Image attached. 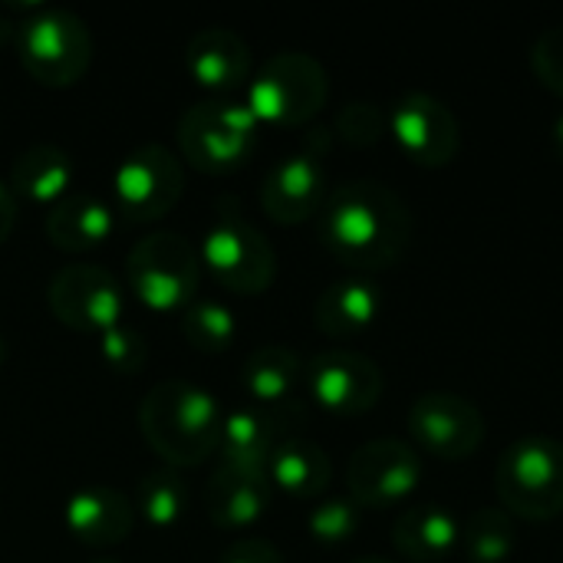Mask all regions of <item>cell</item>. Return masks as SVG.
Returning a JSON list of instances; mask_svg holds the SVG:
<instances>
[{"label":"cell","mask_w":563,"mask_h":563,"mask_svg":"<svg viewBox=\"0 0 563 563\" xmlns=\"http://www.w3.org/2000/svg\"><path fill=\"white\" fill-rule=\"evenodd\" d=\"M181 333L198 353H228L238 340V317L221 300H195L181 313Z\"/></svg>","instance_id":"cell-28"},{"label":"cell","mask_w":563,"mask_h":563,"mask_svg":"<svg viewBox=\"0 0 563 563\" xmlns=\"http://www.w3.org/2000/svg\"><path fill=\"white\" fill-rule=\"evenodd\" d=\"M218 563H284L280 551L271 544V541H261V538H247V541H238L231 544L221 561Z\"/></svg>","instance_id":"cell-33"},{"label":"cell","mask_w":563,"mask_h":563,"mask_svg":"<svg viewBox=\"0 0 563 563\" xmlns=\"http://www.w3.org/2000/svg\"><path fill=\"white\" fill-rule=\"evenodd\" d=\"M422 482V459L412 442L373 439L350 455L346 488L360 508H393L409 501Z\"/></svg>","instance_id":"cell-13"},{"label":"cell","mask_w":563,"mask_h":563,"mask_svg":"<svg viewBox=\"0 0 563 563\" xmlns=\"http://www.w3.org/2000/svg\"><path fill=\"white\" fill-rule=\"evenodd\" d=\"M129 294L152 313H185L198 300L201 254L175 231L145 234L125 257Z\"/></svg>","instance_id":"cell-4"},{"label":"cell","mask_w":563,"mask_h":563,"mask_svg":"<svg viewBox=\"0 0 563 563\" xmlns=\"http://www.w3.org/2000/svg\"><path fill=\"white\" fill-rule=\"evenodd\" d=\"M267 478H271V488H277L280 495L294 501H317L330 488L333 462L317 442L290 435L274 449L267 462Z\"/></svg>","instance_id":"cell-23"},{"label":"cell","mask_w":563,"mask_h":563,"mask_svg":"<svg viewBox=\"0 0 563 563\" xmlns=\"http://www.w3.org/2000/svg\"><path fill=\"white\" fill-rule=\"evenodd\" d=\"M330 99V76L320 59L300 49L274 53L247 82L244 106L261 125H307Z\"/></svg>","instance_id":"cell-6"},{"label":"cell","mask_w":563,"mask_h":563,"mask_svg":"<svg viewBox=\"0 0 563 563\" xmlns=\"http://www.w3.org/2000/svg\"><path fill=\"white\" fill-rule=\"evenodd\" d=\"M178 152L181 158L208 175H224L241 168L261 139V122L244 102L211 99L191 106L178 119Z\"/></svg>","instance_id":"cell-7"},{"label":"cell","mask_w":563,"mask_h":563,"mask_svg":"<svg viewBox=\"0 0 563 563\" xmlns=\"http://www.w3.org/2000/svg\"><path fill=\"white\" fill-rule=\"evenodd\" d=\"M96 350H99V360L119 373V376H135L142 373L145 360H148V343L145 336L129 327V323H119L112 330H106L102 336H96Z\"/></svg>","instance_id":"cell-30"},{"label":"cell","mask_w":563,"mask_h":563,"mask_svg":"<svg viewBox=\"0 0 563 563\" xmlns=\"http://www.w3.org/2000/svg\"><path fill=\"white\" fill-rule=\"evenodd\" d=\"M185 69L201 89L228 96L251 82V46L234 30L208 26L188 40Z\"/></svg>","instance_id":"cell-18"},{"label":"cell","mask_w":563,"mask_h":563,"mask_svg":"<svg viewBox=\"0 0 563 563\" xmlns=\"http://www.w3.org/2000/svg\"><path fill=\"white\" fill-rule=\"evenodd\" d=\"M383 317V294L373 280L350 277L320 290L313 303V323L330 340H350L366 333Z\"/></svg>","instance_id":"cell-21"},{"label":"cell","mask_w":563,"mask_h":563,"mask_svg":"<svg viewBox=\"0 0 563 563\" xmlns=\"http://www.w3.org/2000/svg\"><path fill=\"white\" fill-rule=\"evenodd\" d=\"M185 191L181 158L158 142L132 148L112 175V208L125 224L162 221Z\"/></svg>","instance_id":"cell-9"},{"label":"cell","mask_w":563,"mask_h":563,"mask_svg":"<svg viewBox=\"0 0 563 563\" xmlns=\"http://www.w3.org/2000/svg\"><path fill=\"white\" fill-rule=\"evenodd\" d=\"M135 515L155 528V531H172L181 525V518L188 515V482L178 468H155L145 472L135 485V498H132Z\"/></svg>","instance_id":"cell-26"},{"label":"cell","mask_w":563,"mask_h":563,"mask_svg":"<svg viewBox=\"0 0 563 563\" xmlns=\"http://www.w3.org/2000/svg\"><path fill=\"white\" fill-rule=\"evenodd\" d=\"M271 495L274 488L267 472L234 468L218 462L205 492V508L218 531H247L261 525L264 515L271 511Z\"/></svg>","instance_id":"cell-17"},{"label":"cell","mask_w":563,"mask_h":563,"mask_svg":"<svg viewBox=\"0 0 563 563\" xmlns=\"http://www.w3.org/2000/svg\"><path fill=\"white\" fill-rule=\"evenodd\" d=\"M303 383V363L287 346H257L241 366V386L261 409H280L294 402V393Z\"/></svg>","instance_id":"cell-25"},{"label":"cell","mask_w":563,"mask_h":563,"mask_svg":"<svg viewBox=\"0 0 563 563\" xmlns=\"http://www.w3.org/2000/svg\"><path fill=\"white\" fill-rule=\"evenodd\" d=\"M46 303L66 330L86 336H102L106 330L125 323L129 313L125 287L99 264L63 267L46 287Z\"/></svg>","instance_id":"cell-11"},{"label":"cell","mask_w":563,"mask_h":563,"mask_svg":"<svg viewBox=\"0 0 563 563\" xmlns=\"http://www.w3.org/2000/svg\"><path fill=\"white\" fill-rule=\"evenodd\" d=\"M76 162L59 145H30L10 165V191L36 208H53L73 195Z\"/></svg>","instance_id":"cell-22"},{"label":"cell","mask_w":563,"mask_h":563,"mask_svg":"<svg viewBox=\"0 0 563 563\" xmlns=\"http://www.w3.org/2000/svg\"><path fill=\"white\" fill-rule=\"evenodd\" d=\"M327 152H330V132L317 129L297 152L271 165L261 185V208L271 221L294 228L323 211L330 198Z\"/></svg>","instance_id":"cell-10"},{"label":"cell","mask_w":563,"mask_h":563,"mask_svg":"<svg viewBox=\"0 0 563 563\" xmlns=\"http://www.w3.org/2000/svg\"><path fill=\"white\" fill-rule=\"evenodd\" d=\"M0 366H3V336H0Z\"/></svg>","instance_id":"cell-38"},{"label":"cell","mask_w":563,"mask_h":563,"mask_svg":"<svg viewBox=\"0 0 563 563\" xmlns=\"http://www.w3.org/2000/svg\"><path fill=\"white\" fill-rule=\"evenodd\" d=\"M201 267L231 294L257 297L277 277V254L271 241L241 214L234 198H221L201 238Z\"/></svg>","instance_id":"cell-3"},{"label":"cell","mask_w":563,"mask_h":563,"mask_svg":"<svg viewBox=\"0 0 563 563\" xmlns=\"http://www.w3.org/2000/svg\"><path fill=\"white\" fill-rule=\"evenodd\" d=\"M221 406L214 393L165 379L152 386L139 406V432L145 445L168 465V468H198L221 445Z\"/></svg>","instance_id":"cell-2"},{"label":"cell","mask_w":563,"mask_h":563,"mask_svg":"<svg viewBox=\"0 0 563 563\" xmlns=\"http://www.w3.org/2000/svg\"><path fill=\"white\" fill-rule=\"evenodd\" d=\"M363 521V508L346 495V498H320L310 515H307V531L317 544L336 548L346 544Z\"/></svg>","instance_id":"cell-29"},{"label":"cell","mask_w":563,"mask_h":563,"mask_svg":"<svg viewBox=\"0 0 563 563\" xmlns=\"http://www.w3.org/2000/svg\"><path fill=\"white\" fill-rule=\"evenodd\" d=\"M353 563H393V561H383V558H363V561H353Z\"/></svg>","instance_id":"cell-36"},{"label":"cell","mask_w":563,"mask_h":563,"mask_svg":"<svg viewBox=\"0 0 563 563\" xmlns=\"http://www.w3.org/2000/svg\"><path fill=\"white\" fill-rule=\"evenodd\" d=\"M303 386L323 412L356 419L376 409L386 379L383 369L356 350H323L303 366Z\"/></svg>","instance_id":"cell-12"},{"label":"cell","mask_w":563,"mask_h":563,"mask_svg":"<svg viewBox=\"0 0 563 563\" xmlns=\"http://www.w3.org/2000/svg\"><path fill=\"white\" fill-rule=\"evenodd\" d=\"M459 541H462V521L439 505H416L393 528L396 551L416 563L445 561L449 554L459 551Z\"/></svg>","instance_id":"cell-24"},{"label":"cell","mask_w":563,"mask_h":563,"mask_svg":"<svg viewBox=\"0 0 563 563\" xmlns=\"http://www.w3.org/2000/svg\"><path fill=\"white\" fill-rule=\"evenodd\" d=\"M135 508L132 501L109 485H89L69 495L63 508L66 531L86 548H115L132 534Z\"/></svg>","instance_id":"cell-19"},{"label":"cell","mask_w":563,"mask_h":563,"mask_svg":"<svg viewBox=\"0 0 563 563\" xmlns=\"http://www.w3.org/2000/svg\"><path fill=\"white\" fill-rule=\"evenodd\" d=\"M554 152L563 158V112L558 115V122H554Z\"/></svg>","instance_id":"cell-35"},{"label":"cell","mask_w":563,"mask_h":563,"mask_svg":"<svg viewBox=\"0 0 563 563\" xmlns=\"http://www.w3.org/2000/svg\"><path fill=\"white\" fill-rule=\"evenodd\" d=\"M16 56L40 86L66 89L89 73L92 36L76 13L40 7L16 26Z\"/></svg>","instance_id":"cell-8"},{"label":"cell","mask_w":563,"mask_h":563,"mask_svg":"<svg viewBox=\"0 0 563 563\" xmlns=\"http://www.w3.org/2000/svg\"><path fill=\"white\" fill-rule=\"evenodd\" d=\"M386 125L402 155L419 168H445L462 148V125L455 112L429 92H406L393 106Z\"/></svg>","instance_id":"cell-15"},{"label":"cell","mask_w":563,"mask_h":563,"mask_svg":"<svg viewBox=\"0 0 563 563\" xmlns=\"http://www.w3.org/2000/svg\"><path fill=\"white\" fill-rule=\"evenodd\" d=\"M317 228L320 244L340 264L353 271H386L409 247L412 214L393 188L360 178L330 191Z\"/></svg>","instance_id":"cell-1"},{"label":"cell","mask_w":563,"mask_h":563,"mask_svg":"<svg viewBox=\"0 0 563 563\" xmlns=\"http://www.w3.org/2000/svg\"><path fill=\"white\" fill-rule=\"evenodd\" d=\"M16 224V195L10 191V185L0 181V244L13 234Z\"/></svg>","instance_id":"cell-34"},{"label":"cell","mask_w":563,"mask_h":563,"mask_svg":"<svg viewBox=\"0 0 563 563\" xmlns=\"http://www.w3.org/2000/svg\"><path fill=\"white\" fill-rule=\"evenodd\" d=\"M409 439L416 452H429L442 462L472 459L485 442V416L459 393H422L409 406Z\"/></svg>","instance_id":"cell-14"},{"label":"cell","mask_w":563,"mask_h":563,"mask_svg":"<svg viewBox=\"0 0 563 563\" xmlns=\"http://www.w3.org/2000/svg\"><path fill=\"white\" fill-rule=\"evenodd\" d=\"M531 73L551 96L563 102V26L544 30L531 43Z\"/></svg>","instance_id":"cell-32"},{"label":"cell","mask_w":563,"mask_h":563,"mask_svg":"<svg viewBox=\"0 0 563 563\" xmlns=\"http://www.w3.org/2000/svg\"><path fill=\"white\" fill-rule=\"evenodd\" d=\"M501 511L521 521H554L563 515V445L548 435L511 442L495 465Z\"/></svg>","instance_id":"cell-5"},{"label":"cell","mask_w":563,"mask_h":563,"mask_svg":"<svg viewBox=\"0 0 563 563\" xmlns=\"http://www.w3.org/2000/svg\"><path fill=\"white\" fill-rule=\"evenodd\" d=\"M287 419H303V412L294 402L280 406V409L247 406V409L228 412L224 422H221V445H218L221 465L267 472V462H271L274 449L284 439H290Z\"/></svg>","instance_id":"cell-16"},{"label":"cell","mask_w":563,"mask_h":563,"mask_svg":"<svg viewBox=\"0 0 563 563\" xmlns=\"http://www.w3.org/2000/svg\"><path fill=\"white\" fill-rule=\"evenodd\" d=\"M386 115L373 102H350L336 115V135L353 148H369L386 135Z\"/></svg>","instance_id":"cell-31"},{"label":"cell","mask_w":563,"mask_h":563,"mask_svg":"<svg viewBox=\"0 0 563 563\" xmlns=\"http://www.w3.org/2000/svg\"><path fill=\"white\" fill-rule=\"evenodd\" d=\"M43 231L56 251L82 254L112 238L115 208H112V201H106L92 191H73L46 211Z\"/></svg>","instance_id":"cell-20"},{"label":"cell","mask_w":563,"mask_h":563,"mask_svg":"<svg viewBox=\"0 0 563 563\" xmlns=\"http://www.w3.org/2000/svg\"><path fill=\"white\" fill-rule=\"evenodd\" d=\"M86 563H119V561H112V558H89Z\"/></svg>","instance_id":"cell-37"},{"label":"cell","mask_w":563,"mask_h":563,"mask_svg":"<svg viewBox=\"0 0 563 563\" xmlns=\"http://www.w3.org/2000/svg\"><path fill=\"white\" fill-rule=\"evenodd\" d=\"M518 548L515 518L501 508H478L462 525L459 551L468 563H505Z\"/></svg>","instance_id":"cell-27"}]
</instances>
